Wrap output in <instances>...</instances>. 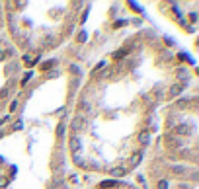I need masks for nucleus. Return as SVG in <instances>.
<instances>
[{
	"instance_id": "obj_1",
	"label": "nucleus",
	"mask_w": 199,
	"mask_h": 189,
	"mask_svg": "<svg viewBox=\"0 0 199 189\" xmlns=\"http://www.w3.org/2000/svg\"><path fill=\"white\" fill-rule=\"evenodd\" d=\"M84 123H86V113L78 111V113L74 115V119H72V123H70V127H72V131H80V129L84 127Z\"/></svg>"
},
{
	"instance_id": "obj_2",
	"label": "nucleus",
	"mask_w": 199,
	"mask_h": 189,
	"mask_svg": "<svg viewBox=\"0 0 199 189\" xmlns=\"http://www.w3.org/2000/svg\"><path fill=\"white\" fill-rule=\"evenodd\" d=\"M164 140H166V148H168V150H178V148H180V142H182L180 138L174 137L172 133H170V135H166Z\"/></svg>"
},
{
	"instance_id": "obj_3",
	"label": "nucleus",
	"mask_w": 199,
	"mask_h": 189,
	"mask_svg": "<svg viewBox=\"0 0 199 189\" xmlns=\"http://www.w3.org/2000/svg\"><path fill=\"white\" fill-rule=\"evenodd\" d=\"M69 144H70V150H72V154H78L80 148H82V140H80V137H76V135H72V137H70Z\"/></svg>"
},
{
	"instance_id": "obj_4",
	"label": "nucleus",
	"mask_w": 199,
	"mask_h": 189,
	"mask_svg": "<svg viewBox=\"0 0 199 189\" xmlns=\"http://www.w3.org/2000/svg\"><path fill=\"white\" fill-rule=\"evenodd\" d=\"M187 133H191V127H190V125H178V127H174V133H172V135L180 138L182 135H187Z\"/></svg>"
},
{
	"instance_id": "obj_5",
	"label": "nucleus",
	"mask_w": 199,
	"mask_h": 189,
	"mask_svg": "<svg viewBox=\"0 0 199 189\" xmlns=\"http://www.w3.org/2000/svg\"><path fill=\"white\" fill-rule=\"evenodd\" d=\"M141 160H143V152H135L133 156L129 158V162H127V166H129V168H131V166H137V164H139Z\"/></svg>"
},
{
	"instance_id": "obj_6",
	"label": "nucleus",
	"mask_w": 199,
	"mask_h": 189,
	"mask_svg": "<svg viewBox=\"0 0 199 189\" xmlns=\"http://www.w3.org/2000/svg\"><path fill=\"white\" fill-rule=\"evenodd\" d=\"M127 170H129V166H123V168H111V174L115 175V177H123V175L127 174Z\"/></svg>"
},
{
	"instance_id": "obj_7",
	"label": "nucleus",
	"mask_w": 199,
	"mask_h": 189,
	"mask_svg": "<svg viewBox=\"0 0 199 189\" xmlns=\"http://www.w3.org/2000/svg\"><path fill=\"white\" fill-rule=\"evenodd\" d=\"M72 162L76 166H80V168H86V160H84L80 154H72Z\"/></svg>"
},
{
	"instance_id": "obj_8",
	"label": "nucleus",
	"mask_w": 199,
	"mask_h": 189,
	"mask_svg": "<svg viewBox=\"0 0 199 189\" xmlns=\"http://www.w3.org/2000/svg\"><path fill=\"white\" fill-rule=\"evenodd\" d=\"M180 92H182V86H180V84H174V86L170 88V92H168V98H174V96H178Z\"/></svg>"
},
{
	"instance_id": "obj_9",
	"label": "nucleus",
	"mask_w": 199,
	"mask_h": 189,
	"mask_svg": "<svg viewBox=\"0 0 199 189\" xmlns=\"http://www.w3.org/2000/svg\"><path fill=\"white\" fill-rule=\"evenodd\" d=\"M57 64V61H47V62H41V70H49Z\"/></svg>"
},
{
	"instance_id": "obj_10",
	"label": "nucleus",
	"mask_w": 199,
	"mask_h": 189,
	"mask_svg": "<svg viewBox=\"0 0 199 189\" xmlns=\"http://www.w3.org/2000/svg\"><path fill=\"white\" fill-rule=\"evenodd\" d=\"M187 70H185V68H180V70H178V78H180V80H187Z\"/></svg>"
},
{
	"instance_id": "obj_11",
	"label": "nucleus",
	"mask_w": 199,
	"mask_h": 189,
	"mask_svg": "<svg viewBox=\"0 0 199 189\" xmlns=\"http://www.w3.org/2000/svg\"><path fill=\"white\" fill-rule=\"evenodd\" d=\"M80 107H82V109H84V111H88V109H92V105H90V104H88V101H86V99H84V98H82V101H80ZM84 111H82V113H84Z\"/></svg>"
},
{
	"instance_id": "obj_12",
	"label": "nucleus",
	"mask_w": 199,
	"mask_h": 189,
	"mask_svg": "<svg viewBox=\"0 0 199 189\" xmlns=\"http://www.w3.org/2000/svg\"><path fill=\"white\" fill-rule=\"evenodd\" d=\"M115 185H117V181H115V180H109V181H104L102 187H115Z\"/></svg>"
},
{
	"instance_id": "obj_13",
	"label": "nucleus",
	"mask_w": 199,
	"mask_h": 189,
	"mask_svg": "<svg viewBox=\"0 0 199 189\" xmlns=\"http://www.w3.org/2000/svg\"><path fill=\"white\" fill-rule=\"evenodd\" d=\"M139 140H141V144H148V133H143L139 137Z\"/></svg>"
},
{
	"instance_id": "obj_14",
	"label": "nucleus",
	"mask_w": 199,
	"mask_h": 189,
	"mask_svg": "<svg viewBox=\"0 0 199 189\" xmlns=\"http://www.w3.org/2000/svg\"><path fill=\"white\" fill-rule=\"evenodd\" d=\"M127 53H129V49H121L115 53V59H123V55H127Z\"/></svg>"
},
{
	"instance_id": "obj_15",
	"label": "nucleus",
	"mask_w": 199,
	"mask_h": 189,
	"mask_svg": "<svg viewBox=\"0 0 199 189\" xmlns=\"http://www.w3.org/2000/svg\"><path fill=\"white\" fill-rule=\"evenodd\" d=\"M158 189H168V180H160L158 181Z\"/></svg>"
},
{
	"instance_id": "obj_16",
	"label": "nucleus",
	"mask_w": 199,
	"mask_h": 189,
	"mask_svg": "<svg viewBox=\"0 0 199 189\" xmlns=\"http://www.w3.org/2000/svg\"><path fill=\"white\" fill-rule=\"evenodd\" d=\"M31 76H33V72H28V74L23 76V78H22V86H26V84H28V80L31 78Z\"/></svg>"
},
{
	"instance_id": "obj_17",
	"label": "nucleus",
	"mask_w": 199,
	"mask_h": 189,
	"mask_svg": "<svg viewBox=\"0 0 199 189\" xmlns=\"http://www.w3.org/2000/svg\"><path fill=\"white\" fill-rule=\"evenodd\" d=\"M63 133H65V123H61L59 127H57V135H59V137H63Z\"/></svg>"
},
{
	"instance_id": "obj_18",
	"label": "nucleus",
	"mask_w": 199,
	"mask_h": 189,
	"mask_svg": "<svg viewBox=\"0 0 199 189\" xmlns=\"http://www.w3.org/2000/svg\"><path fill=\"white\" fill-rule=\"evenodd\" d=\"M127 24V20H117L115 24H113V28H121V25H125Z\"/></svg>"
},
{
	"instance_id": "obj_19",
	"label": "nucleus",
	"mask_w": 199,
	"mask_h": 189,
	"mask_svg": "<svg viewBox=\"0 0 199 189\" xmlns=\"http://www.w3.org/2000/svg\"><path fill=\"white\" fill-rule=\"evenodd\" d=\"M78 41H80V43L86 41V31H80V33H78Z\"/></svg>"
},
{
	"instance_id": "obj_20",
	"label": "nucleus",
	"mask_w": 199,
	"mask_h": 189,
	"mask_svg": "<svg viewBox=\"0 0 199 189\" xmlns=\"http://www.w3.org/2000/svg\"><path fill=\"white\" fill-rule=\"evenodd\" d=\"M16 109H18V101H12L10 104V111H16Z\"/></svg>"
},
{
	"instance_id": "obj_21",
	"label": "nucleus",
	"mask_w": 199,
	"mask_h": 189,
	"mask_svg": "<svg viewBox=\"0 0 199 189\" xmlns=\"http://www.w3.org/2000/svg\"><path fill=\"white\" fill-rule=\"evenodd\" d=\"M6 185H8V180H6V177H0V187H6Z\"/></svg>"
},
{
	"instance_id": "obj_22",
	"label": "nucleus",
	"mask_w": 199,
	"mask_h": 189,
	"mask_svg": "<svg viewBox=\"0 0 199 189\" xmlns=\"http://www.w3.org/2000/svg\"><path fill=\"white\" fill-rule=\"evenodd\" d=\"M69 181H70V183H76V181H78V177H76V175H70Z\"/></svg>"
},
{
	"instance_id": "obj_23",
	"label": "nucleus",
	"mask_w": 199,
	"mask_h": 189,
	"mask_svg": "<svg viewBox=\"0 0 199 189\" xmlns=\"http://www.w3.org/2000/svg\"><path fill=\"white\" fill-rule=\"evenodd\" d=\"M6 96H8V90H6V88L4 90H0V98H6Z\"/></svg>"
},
{
	"instance_id": "obj_24",
	"label": "nucleus",
	"mask_w": 199,
	"mask_h": 189,
	"mask_svg": "<svg viewBox=\"0 0 199 189\" xmlns=\"http://www.w3.org/2000/svg\"><path fill=\"white\" fill-rule=\"evenodd\" d=\"M190 20H191V22H195V20H197V14H195V12H191V14H190Z\"/></svg>"
},
{
	"instance_id": "obj_25",
	"label": "nucleus",
	"mask_w": 199,
	"mask_h": 189,
	"mask_svg": "<svg viewBox=\"0 0 199 189\" xmlns=\"http://www.w3.org/2000/svg\"><path fill=\"white\" fill-rule=\"evenodd\" d=\"M4 59H6V55H4V51H2V49H0V62L4 61Z\"/></svg>"
}]
</instances>
